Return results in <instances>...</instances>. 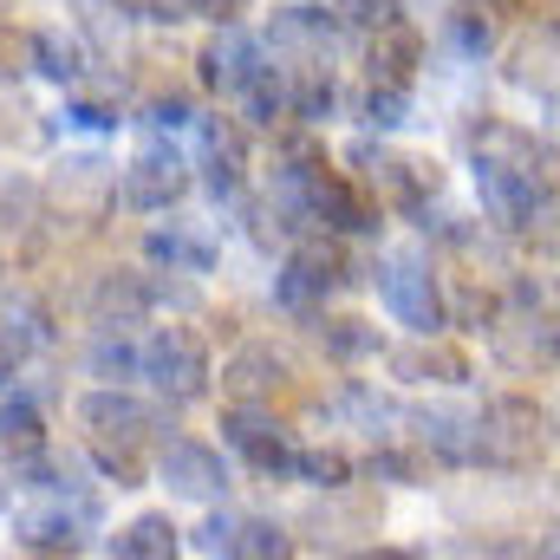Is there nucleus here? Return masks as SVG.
Returning a JSON list of instances; mask_svg holds the SVG:
<instances>
[{"label": "nucleus", "mask_w": 560, "mask_h": 560, "mask_svg": "<svg viewBox=\"0 0 560 560\" xmlns=\"http://www.w3.org/2000/svg\"><path fill=\"white\" fill-rule=\"evenodd\" d=\"M98 522H105L98 495H92V489H79V482H72V469H59V476L39 489V502L13 509L7 535H13V548H20V555H85V548H92V535H98Z\"/></svg>", "instance_id": "nucleus-1"}, {"label": "nucleus", "mask_w": 560, "mask_h": 560, "mask_svg": "<svg viewBox=\"0 0 560 560\" xmlns=\"http://www.w3.org/2000/svg\"><path fill=\"white\" fill-rule=\"evenodd\" d=\"M548 423L555 418H548V405H535V392H502V398H489V405L476 411V463L509 469V476L548 463Z\"/></svg>", "instance_id": "nucleus-2"}, {"label": "nucleus", "mask_w": 560, "mask_h": 560, "mask_svg": "<svg viewBox=\"0 0 560 560\" xmlns=\"http://www.w3.org/2000/svg\"><path fill=\"white\" fill-rule=\"evenodd\" d=\"M138 378H150V392L176 411V405H202L215 385V359L209 339L196 326H156L150 339H138Z\"/></svg>", "instance_id": "nucleus-3"}, {"label": "nucleus", "mask_w": 560, "mask_h": 560, "mask_svg": "<svg viewBox=\"0 0 560 560\" xmlns=\"http://www.w3.org/2000/svg\"><path fill=\"white\" fill-rule=\"evenodd\" d=\"M346 163H352V183L392 215H418V209H430L443 196V163H430V156H398L385 143L359 138L346 150Z\"/></svg>", "instance_id": "nucleus-4"}, {"label": "nucleus", "mask_w": 560, "mask_h": 560, "mask_svg": "<svg viewBox=\"0 0 560 560\" xmlns=\"http://www.w3.org/2000/svg\"><path fill=\"white\" fill-rule=\"evenodd\" d=\"M352 261H346V248H339V235H293V248H287V261H280L275 275V300L287 313H319L332 293H346L352 287Z\"/></svg>", "instance_id": "nucleus-5"}, {"label": "nucleus", "mask_w": 560, "mask_h": 560, "mask_svg": "<svg viewBox=\"0 0 560 560\" xmlns=\"http://www.w3.org/2000/svg\"><path fill=\"white\" fill-rule=\"evenodd\" d=\"M189 189H196V170H189V156L170 138H150L138 156L118 170V202H125L131 215H170Z\"/></svg>", "instance_id": "nucleus-6"}, {"label": "nucleus", "mask_w": 560, "mask_h": 560, "mask_svg": "<svg viewBox=\"0 0 560 560\" xmlns=\"http://www.w3.org/2000/svg\"><path fill=\"white\" fill-rule=\"evenodd\" d=\"M150 469H156V482H163L176 502H222V495H229V482H235V476H229L222 443L176 436V430H163V436H156Z\"/></svg>", "instance_id": "nucleus-7"}, {"label": "nucleus", "mask_w": 560, "mask_h": 560, "mask_svg": "<svg viewBox=\"0 0 560 560\" xmlns=\"http://www.w3.org/2000/svg\"><path fill=\"white\" fill-rule=\"evenodd\" d=\"M79 430L85 443H112V450H150L163 436V405L138 398L131 385H98L79 398Z\"/></svg>", "instance_id": "nucleus-8"}, {"label": "nucleus", "mask_w": 560, "mask_h": 560, "mask_svg": "<svg viewBox=\"0 0 560 560\" xmlns=\"http://www.w3.org/2000/svg\"><path fill=\"white\" fill-rule=\"evenodd\" d=\"M372 287H378V306L411 326V332H443V275L423 261V255H385L372 268Z\"/></svg>", "instance_id": "nucleus-9"}, {"label": "nucleus", "mask_w": 560, "mask_h": 560, "mask_svg": "<svg viewBox=\"0 0 560 560\" xmlns=\"http://www.w3.org/2000/svg\"><path fill=\"white\" fill-rule=\"evenodd\" d=\"M222 450H235L255 476H275V482H287V463H293V430L275 418V405H229L222 411Z\"/></svg>", "instance_id": "nucleus-10"}, {"label": "nucleus", "mask_w": 560, "mask_h": 560, "mask_svg": "<svg viewBox=\"0 0 560 560\" xmlns=\"http://www.w3.org/2000/svg\"><path fill=\"white\" fill-rule=\"evenodd\" d=\"M189 125H196V156H189L196 183L215 202H235L248 183V131L235 118H189Z\"/></svg>", "instance_id": "nucleus-11"}, {"label": "nucleus", "mask_w": 560, "mask_h": 560, "mask_svg": "<svg viewBox=\"0 0 560 560\" xmlns=\"http://www.w3.org/2000/svg\"><path fill=\"white\" fill-rule=\"evenodd\" d=\"M489 346H495V359L509 365V372H522V378H548L555 372V306H502L495 313V326H489Z\"/></svg>", "instance_id": "nucleus-12"}, {"label": "nucleus", "mask_w": 560, "mask_h": 560, "mask_svg": "<svg viewBox=\"0 0 560 560\" xmlns=\"http://www.w3.org/2000/svg\"><path fill=\"white\" fill-rule=\"evenodd\" d=\"M261 66H268V46H261V39L242 26V20H222V26L209 33V46L196 52V72H202V85H209L215 98H229V105H235V92H242V85H248Z\"/></svg>", "instance_id": "nucleus-13"}, {"label": "nucleus", "mask_w": 560, "mask_h": 560, "mask_svg": "<svg viewBox=\"0 0 560 560\" xmlns=\"http://www.w3.org/2000/svg\"><path fill=\"white\" fill-rule=\"evenodd\" d=\"M293 385H300V378H293L287 352L261 346V339L235 346L229 365H222V392H229V405H280V398H293Z\"/></svg>", "instance_id": "nucleus-14"}, {"label": "nucleus", "mask_w": 560, "mask_h": 560, "mask_svg": "<svg viewBox=\"0 0 560 560\" xmlns=\"http://www.w3.org/2000/svg\"><path fill=\"white\" fill-rule=\"evenodd\" d=\"M385 365H392V378H398V385H469V378H476L469 352H463V346H450L443 332H411L405 346H392V352H385Z\"/></svg>", "instance_id": "nucleus-15"}, {"label": "nucleus", "mask_w": 560, "mask_h": 560, "mask_svg": "<svg viewBox=\"0 0 560 560\" xmlns=\"http://www.w3.org/2000/svg\"><path fill=\"white\" fill-rule=\"evenodd\" d=\"M365 39V79H378V85H411L423 66V33L418 20H405V13H392V20H378L372 33H359Z\"/></svg>", "instance_id": "nucleus-16"}, {"label": "nucleus", "mask_w": 560, "mask_h": 560, "mask_svg": "<svg viewBox=\"0 0 560 560\" xmlns=\"http://www.w3.org/2000/svg\"><path fill=\"white\" fill-rule=\"evenodd\" d=\"M418 430V450L430 463H450V469H476V411H456V405H423L411 411Z\"/></svg>", "instance_id": "nucleus-17"}, {"label": "nucleus", "mask_w": 560, "mask_h": 560, "mask_svg": "<svg viewBox=\"0 0 560 560\" xmlns=\"http://www.w3.org/2000/svg\"><path fill=\"white\" fill-rule=\"evenodd\" d=\"M26 66H33L39 79H52V85H85V79H92V52H85V39L66 33V26H33V33H26Z\"/></svg>", "instance_id": "nucleus-18"}, {"label": "nucleus", "mask_w": 560, "mask_h": 560, "mask_svg": "<svg viewBox=\"0 0 560 560\" xmlns=\"http://www.w3.org/2000/svg\"><path fill=\"white\" fill-rule=\"evenodd\" d=\"M143 261L163 268V275H209L215 268V242L196 235V229H183V222H156L143 235Z\"/></svg>", "instance_id": "nucleus-19"}, {"label": "nucleus", "mask_w": 560, "mask_h": 560, "mask_svg": "<svg viewBox=\"0 0 560 560\" xmlns=\"http://www.w3.org/2000/svg\"><path fill=\"white\" fill-rule=\"evenodd\" d=\"M313 339H319V352L326 359H339V365H365V359H378L385 352V332L365 319V313H313Z\"/></svg>", "instance_id": "nucleus-20"}, {"label": "nucleus", "mask_w": 560, "mask_h": 560, "mask_svg": "<svg viewBox=\"0 0 560 560\" xmlns=\"http://www.w3.org/2000/svg\"><path fill=\"white\" fill-rule=\"evenodd\" d=\"M52 450V436H46V418H39V405L33 398H0V456H7V469H20V463H39Z\"/></svg>", "instance_id": "nucleus-21"}, {"label": "nucleus", "mask_w": 560, "mask_h": 560, "mask_svg": "<svg viewBox=\"0 0 560 560\" xmlns=\"http://www.w3.org/2000/svg\"><path fill=\"white\" fill-rule=\"evenodd\" d=\"M52 196L66 202V209H105V202H118V170L112 163H98V156H72V163H59V176H52Z\"/></svg>", "instance_id": "nucleus-22"}, {"label": "nucleus", "mask_w": 560, "mask_h": 560, "mask_svg": "<svg viewBox=\"0 0 560 560\" xmlns=\"http://www.w3.org/2000/svg\"><path fill=\"white\" fill-rule=\"evenodd\" d=\"M85 378H105V385H131L138 378V339L125 319H98L92 346H85Z\"/></svg>", "instance_id": "nucleus-23"}, {"label": "nucleus", "mask_w": 560, "mask_h": 560, "mask_svg": "<svg viewBox=\"0 0 560 560\" xmlns=\"http://www.w3.org/2000/svg\"><path fill=\"white\" fill-rule=\"evenodd\" d=\"M287 482H306V489H319V495H339V489H352V456H346L339 443H293Z\"/></svg>", "instance_id": "nucleus-24"}, {"label": "nucleus", "mask_w": 560, "mask_h": 560, "mask_svg": "<svg viewBox=\"0 0 560 560\" xmlns=\"http://www.w3.org/2000/svg\"><path fill=\"white\" fill-rule=\"evenodd\" d=\"M112 555H125V560H170V555H183V528L170 522V515H131L112 541H105Z\"/></svg>", "instance_id": "nucleus-25"}, {"label": "nucleus", "mask_w": 560, "mask_h": 560, "mask_svg": "<svg viewBox=\"0 0 560 560\" xmlns=\"http://www.w3.org/2000/svg\"><path fill=\"white\" fill-rule=\"evenodd\" d=\"M46 255V222L33 209H0V275H26Z\"/></svg>", "instance_id": "nucleus-26"}, {"label": "nucleus", "mask_w": 560, "mask_h": 560, "mask_svg": "<svg viewBox=\"0 0 560 560\" xmlns=\"http://www.w3.org/2000/svg\"><path fill=\"white\" fill-rule=\"evenodd\" d=\"M92 313H98V319H125V326H138L143 313H150V275L112 268V275L92 287Z\"/></svg>", "instance_id": "nucleus-27"}, {"label": "nucleus", "mask_w": 560, "mask_h": 560, "mask_svg": "<svg viewBox=\"0 0 560 560\" xmlns=\"http://www.w3.org/2000/svg\"><path fill=\"white\" fill-rule=\"evenodd\" d=\"M502 306H509V300H502L495 287H476V280L443 287V326H456V332H489Z\"/></svg>", "instance_id": "nucleus-28"}, {"label": "nucleus", "mask_w": 560, "mask_h": 560, "mask_svg": "<svg viewBox=\"0 0 560 560\" xmlns=\"http://www.w3.org/2000/svg\"><path fill=\"white\" fill-rule=\"evenodd\" d=\"M509 59H515V66H509V79H515V85H528V92L541 85V98L555 105V20H541V33H522V46H515Z\"/></svg>", "instance_id": "nucleus-29"}, {"label": "nucleus", "mask_w": 560, "mask_h": 560, "mask_svg": "<svg viewBox=\"0 0 560 560\" xmlns=\"http://www.w3.org/2000/svg\"><path fill=\"white\" fill-rule=\"evenodd\" d=\"M293 548H300V541H293L280 522H261V515H235V548H229L235 560H287Z\"/></svg>", "instance_id": "nucleus-30"}, {"label": "nucleus", "mask_w": 560, "mask_h": 560, "mask_svg": "<svg viewBox=\"0 0 560 560\" xmlns=\"http://www.w3.org/2000/svg\"><path fill=\"white\" fill-rule=\"evenodd\" d=\"M255 0H138L143 20H163V26H176V20H209V26H222V20H242Z\"/></svg>", "instance_id": "nucleus-31"}, {"label": "nucleus", "mask_w": 560, "mask_h": 560, "mask_svg": "<svg viewBox=\"0 0 560 560\" xmlns=\"http://www.w3.org/2000/svg\"><path fill=\"white\" fill-rule=\"evenodd\" d=\"M359 118H365V131H398V125H411V85H378V79H365Z\"/></svg>", "instance_id": "nucleus-32"}, {"label": "nucleus", "mask_w": 560, "mask_h": 560, "mask_svg": "<svg viewBox=\"0 0 560 560\" xmlns=\"http://www.w3.org/2000/svg\"><path fill=\"white\" fill-rule=\"evenodd\" d=\"M339 411H346V418H359V430H372V436H385V430L398 423V405H392L385 392H372L365 378L339 385Z\"/></svg>", "instance_id": "nucleus-33"}, {"label": "nucleus", "mask_w": 560, "mask_h": 560, "mask_svg": "<svg viewBox=\"0 0 560 560\" xmlns=\"http://www.w3.org/2000/svg\"><path fill=\"white\" fill-rule=\"evenodd\" d=\"M423 450H398V443H378L372 456H365V476L372 482H392V489H418L423 482Z\"/></svg>", "instance_id": "nucleus-34"}, {"label": "nucleus", "mask_w": 560, "mask_h": 560, "mask_svg": "<svg viewBox=\"0 0 560 560\" xmlns=\"http://www.w3.org/2000/svg\"><path fill=\"white\" fill-rule=\"evenodd\" d=\"M59 118H66V131H85V138H112V131L125 125V112H118L112 98H92V92H79V85H72V98H66Z\"/></svg>", "instance_id": "nucleus-35"}, {"label": "nucleus", "mask_w": 560, "mask_h": 560, "mask_svg": "<svg viewBox=\"0 0 560 560\" xmlns=\"http://www.w3.org/2000/svg\"><path fill=\"white\" fill-rule=\"evenodd\" d=\"M85 450H92V463H98V476L112 489H143L150 482V456L143 450H112V443H85Z\"/></svg>", "instance_id": "nucleus-36"}, {"label": "nucleus", "mask_w": 560, "mask_h": 560, "mask_svg": "<svg viewBox=\"0 0 560 560\" xmlns=\"http://www.w3.org/2000/svg\"><path fill=\"white\" fill-rule=\"evenodd\" d=\"M450 33H456V46H463L469 59H482V52L495 46V26H489V13H476L469 0H463V7L450 13Z\"/></svg>", "instance_id": "nucleus-37"}, {"label": "nucleus", "mask_w": 560, "mask_h": 560, "mask_svg": "<svg viewBox=\"0 0 560 560\" xmlns=\"http://www.w3.org/2000/svg\"><path fill=\"white\" fill-rule=\"evenodd\" d=\"M189 118H196V112H189V98H176V92L143 105V131H156V138H163V131H183Z\"/></svg>", "instance_id": "nucleus-38"}, {"label": "nucleus", "mask_w": 560, "mask_h": 560, "mask_svg": "<svg viewBox=\"0 0 560 560\" xmlns=\"http://www.w3.org/2000/svg\"><path fill=\"white\" fill-rule=\"evenodd\" d=\"M183 548H196V555H229V548H235V515H209L202 528H189Z\"/></svg>", "instance_id": "nucleus-39"}, {"label": "nucleus", "mask_w": 560, "mask_h": 560, "mask_svg": "<svg viewBox=\"0 0 560 560\" xmlns=\"http://www.w3.org/2000/svg\"><path fill=\"white\" fill-rule=\"evenodd\" d=\"M20 365H26V352H20V346H13V332L0 326V385H13V378H20Z\"/></svg>", "instance_id": "nucleus-40"}, {"label": "nucleus", "mask_w": 560, "mask_h": 560, "mask_svg": "<svg viewBox=\"0 0 560 560\" xmlns=\"http://www.w3.org/2000/svg\"><path fill=\"white\" fill-rule=\"evenodd\" d=\"M0 515H7V482H0Z\"/></svg>", "instance_id": "nucleus-41"}, {"label": "nucleus", "mask_w": 560, "mask_h": 560, "mask_svg": "<svg viewBox=\"0 0 560 560\" xmlns=\"http://www.w3.org/2000/svg\"><path fill=\"white\" fill-rule=\"evenodd\" d=\"M0 138H7V125H0Z\"/></svg>", "instance_id": "nucleus-42"}]
</instances>
